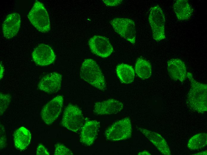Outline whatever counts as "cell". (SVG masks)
Segmentation results:
<instances>
[{
	"label": "cell",
	"mask_w": 207,
	"mask_h": 155,
	"mask_svg": "<svg viewBox=\"0 0 207 155\" xmlns=\"http://www.w3.org/2000/svg\"><path fill=\"white\" fill-rule=\"evenodd\" d=\"M61 75L56 72L48 74L43 77L38 85L40 90L48 93L57 92L60 89L62 83Z\"/></svg>",
	"instance_id": "cell-11"
},
{
	"label": "cell",
	"mask_w": 207,
	"mask_h": 155,
	"mask_svg": "<svg viewBox=\"0 0 207 155\" xmlns=\"http://www.w3.org/2000/svg\"><path fill=\"white\" fill-rule=\"evenodd\" d=\"M105 4L108 6H114L120 4L122 2V0H103Z\"/></svg>",
	"instance_id": "cell-26"
},
{
	"label": "cell",
	"mask_w": 207,
	"mask_h": 155,
	"mask_svg": "<svg viewBox=\"0 0 207 155\" xmlns=\"http://www.w3.org/2000/svg\"><path fill=\"white\" fill-rule=\"evenodd\" d=\"M33 60L40 66L49 65L55 61L56 56L51 48L47 45L39 44L33 50L32 54Z\"/></svg>",
	"instance_id": "cell-10"
},
{
	"label": "cell",
	"mask_w": 207,
	"mask_h": 155,
	"mask_svg": "<svg viewBox=\"0 0 207 155\" xmlns=\"http://www.w3.org/2000/svg\"><path fill=\"white\" fill-rule=\"evenodd\" d=\"M36 154L37 155H49L50 154L46 148L42 144L38 145L36 150Z\"/></svg>",
	"instance_id": "cell-24"
},
{
	"label": "cell",
	"mask_w": 207,
	"mask_h": 155,
	"mask_svg": "<svg viewBox=\"0 0 207 155\" xmlns=\"http://www.w3.org/2000/svg\"><path fill=\"white\" fill-rule=\"evenodd\" d=\"M207 144V134L198 133L195 134L190 139L187 147L190 149L195 150L204 148Z\"/></svg>",
	"instance_id": "cell-21"
},
{
	"label": "cell",
	"mask_w": 207,
	"mask_h": 155,
	"mask_svg": "<svg viewBox=\"0 0 207 155\" xmlns=\"http://www.w3.org/2000/svg\"><path fill=\"white\" fill-rule=\"evenodd\" d=\"M123 103L120 101L110 99L95 103L93 112L96 114L107 115L117 114L122 110Z\"/></svg>",
	"instance_id": "cell-12"
},
{
	"label": "cell",
	"mask_w": 207,
	"mask_h": 155,
	"mask_svg": "<svg viewBox=\"0 0 207 155\" xmlns=\"http://www.w3.org/2000/svg\"><path fill=\"white\" fill-rule=\"evenodd\" d=\"M21 18L18 13H13L7 16L2 25V31L4 37L10 39L18 33L20 28Z\"/></svg>",
	"instance_id": "cell-14"
},
{
	"label": "cell",
	"mask_w": 207,
	"mask_h": 155,
	"mask_svg": "<svg viewBox=\"0 0 207 155\" xmlns=\"http://www.w3.org/2000/svg\"><path fill=\"white\" fill-rule=\"evenodd\" d=\"M139 155H150V153L146 151H143L141 152L140 153L138 154Z\"/></svg>",
	"instance_id": "cell-29"
},
{
	"label": "cell",
	"mask_w": 207,
	"mask_h": 155,
	"mask_svg": "<svg viewBox=\"0 0 207 155\" xmlns=\"http://www.w3.org/2000/svg\"><path fill=\"white\" fill-rule=\"evenodd\" d=\"M116 71L117 76L122 83L128 84L133 81L135 74L132 66L127 64H120L117 67Z\"/></svg>",
	"instance_id": "cell-19"
},
{
	"label": "cell",
	"mask_w": 207,
	"mask_h": 155,
	"mask_svg": "<svg viewBox=\"0 0 207 155\" xmlns=\"http://www.w3.org/2000/svg\"><path fill=\"white\" fill-rule=\"evenodd\" d=\"M4 69L3 67L1 64L0 68V79L2 78L4 74Z\"/></svg>",
	"instance_id": "cell-27"
},
{
	"label": "cell",
	"mask_w": 207,
	"mask_h": 155,
	"mask_svg": "<svg viewBox=\"0 0 207 155\" xmlns=\"http://www.w3.org/2000/svg\"><path fill=\"white\" fill-rule=\"evenodd\" d=\"M132 130L131 120L126 117L110 126L105 131V136L106 139L111 141L125 140L131 137Z\"/></svg>",
	"instance_id": "cell-5"
},
{
	"label": "cell",
	"mask_w": 207,
	"mask_h": 155,
	"mask_svg": "<svg viewBox=\"0 0 207 155\" xmlns=\"http://www.w3.org/2000/svg\"><path fill=\"white\" fill-rule=\"evenodd\" d=\"M13 137L16 148L22 151L25 149L29 144L31 136L28 129L24 127H21L15 132Z\"/></svg>",
	"instance_id": "cell-18"
},
{
	"label": "cell",
	"mask_w": 207,
	"mask_h": 155,
	"mask_svg": "<svg viewBox=\"0 0 207 155\" xmlns=\"http://www.w3.org/2000/svg\"><path fill=\"white\" fill-rule=\"evenodd\" d=\"M6 137L5 130L3 126L0 125V148L2 149L4 147L6 143Z\"/></svg>",
	"instance_id": "cell-25"
},
{
	"label": "cell",
	"mask_w": 207,
	"mask_h": 155,
	"mask_svg": "<svg viewBox=\"0 0 207 155\" xmlns=\"http://www.w3.org/2000/svg\"><path fill=\"white\" fill-rule=\"evenodd\" d=\"M63 100L62 96L58 95L43 107L41 112V116L46 124H51L57 119L62 111Z\"/></svg>",
	"instance_id": "cell-8"
},
{
	"label": "cell",
	"mask_w": 207,
	"mask_h": 155,
	"mask_svg": "<svg viewBox=\"0 0 207 155\" xmlns=\"http://www.w3.org/2000/svg\"><path fill=\"white\" fill-rule=\"evenodd\" d=\"M81 78L97 89L104 91L106 88L104 77L100 67L94 60L85 59L80 68Z\"/></svg>",
	"instance_id": "cell-2"
},
{
	"label": "cell",
	"mask_w": 207,
	"mask_h": 155,
	"mask_svg": "<svg viewBox=\"0 0 207 155\" xmlns=\"http://www.w3.org/2000/svg\"><path fill=\"white\" fill-rule=\"evenodd\" d=\"M100 127L96 120L87 121L83 126L80 134V141L87 146L92 145L96 139Z\"/></svg>",
	"instance_id": "cell-13"
},
{
	"label": "cell",
	"mask_w": 207,
	"mask_h": 155,
	"mask_svg": "<svg viewBox=\"0 0 207 155\" xmlns=\"http://www.w3.org/2000/svg\"><path fill=\"white\" fill-rule=\"evenodd\" d=\"M148 21L151 27L153 39L159 41L165 38V18L161 8L158 5L150 9Z\"/></svg>",
	"instance_id": "cell-4"
},
{
	"label": "cell",
	"mask_w": 207,
	"mask_h": 155,
	"mask_svg": "<svg viewBox=\"0 0 207 155\" xmlns=\"http://www.w3.org/2000/svg\"><path fill=\"white\" fill-rule=\"evenodd\" d=\"M138 129L163 154L170 155L171 153L165 140L160 134L147 129L139 128Z\"/></svg>",
	"instance_id": "cell-16"
},
{
	"label": "cell",
	"mask_w": 207,
	"mask_h": 155,
	"mask_svg": "<svg viewBox=\"0 0 207 155\" xmlns=\"http://www.w3.org/2000/svg\"><path fill=\"white\" fill-rule=\"evenodd\" d=\"M191 83V88L188 94L187 102L191 108L198 112L207 111V85L199 82L193 78L190 72L187 73Z\"/></svg>",
	"instance_id": "cell-1"
},
{
	"label": "cell",
	"mask_w": 207,
	"mask_h": 155,
	"mask_svg": "<svg viewBox=\"0 0 207 155\" xmlns=\"http://www.w3.org/2000/svg\"><path fill=\"white\" fill-rule=\"evenodd\" d=\"M27 16L31 24L39 31L45 33L50 30L48 15L41 2L36 1Z\"/></svg>",
	"instance_id": "cell-3"
},
{
	"label": "cell",
	"mask_w": 207,
	"mask_h": 155,
	"mask_svg": "<svg viewBox=\"0 0 207 155\" xmlns=\"http://www.w3.org/2000/svg\"><path fill=\"white\" fill-rule=\"evenodd\" d=\"M194 155H207V151H203L195 154Z\"/></svg>",
	"instance_id": "cell-28"
},
{
	"label": "cell",
	"mask_w": 207,
	"mask_h": 155,
	"mask_svg": "<svg viewBox=\"0 0 207 155\" xmlns=\"http://www.w3.org/2000/svg\"><path fill=\"white\" fill-rule=\"evenodd\" d=\"M135 70L137 75L143 79H148L151 75V66L150 63L142 58H139L137 60Z\"/></svg>",
	"instance_id": "cell-20"
},
{
	"label": "cell",
	"mask_w": 207,
	"mask_h": 155,
	"mask_svg": "<svg viewBox=\"0 0 207 155\" xmlns=\"http://www.w3.org/2000/svg\"><path fill=\"white\" fill-rule=\"evenodd\" d=\"M55 155H73L71 151L63 144L57 143L55 145Z\"/></svg>",
	"instance_id": "cell-23"
},
{
	"label": "cell",
	"mask_w": 207,
	"mask_h": 155,
	"mask_svg": "<svg viewBox=\"0 0 207 155\" xmlns=\"http://www.w3.org/2000/svg\"><path fill=\"white\" fill-rule=\"evenodd\" d=\"M167 69L171 78L182 82L186 77V67L184 63L179 58H173L167 62Z\"/></svg>",
	"instance_id": "cell-15"
},
{
	"label": "cell",
	"mask_w": 207,
	"mask_h": 155,
	"mask_svg": "<svg viewBox=\"0 0 207 155\" xmlns=\"http://www.w3.org/2000/svg\"><path fill=\"white\" fill-rule=\"evenodd\" d=\"M173 8L177 18L180 21L189 19L193 13V9L186 0H176L173 4Z\"/></svg>",
	"instance_id": "cell-17"
},
{
	"label": "cell",
	"mask_w": 207,
	"mask_h": 155,
	"mask_svg": "<svg viewBox=\"0 0 207 155\" xmlns=\"http://www.w3.org/2000/svg\"><path fill=\"white\" fill-rule=\"evenodd\" d=\"M84 121L82 112L76 106L69 104L65 108L62 124L68 130L77 132L81 127Z\"/></svg>",
	"instance_id": "cell-6"
},
{
	"label": "cell",
	"mask_w": 207,
	"mask_h": 155,
	"mask_svg": "<svg viewBox=\"0 0 207 155\" xmlns=\"http://www.w3.org/2000/svg\"><path fill=\"white\" fill-rule=\"evenodd\" d=\"M88 45L92 53L102 58L108 57L113 50L108 40L102 36H93L90 39Z\"/></svg>",
	"instance_id": "cell-9"
},
{
	"label": "cell",
	"mask_w": 207,
	"mask_h": 155,
	"mask_svg": "<svg viewBox=\"0 0 207 155\" xmlns=\"http://www.w3.org/2000/svg\"><path fill=\"white\" fill-rule=\"evenodd\" d=\"M11 98L10 94L0 93V115L2 114L8 108L11 101Z\"/></svg>",
	"instance_id": "cell-22"
},
{
	"label": "cell",
	"mask_w": 207,
	"mask_h": 155,
	"mask_svg": "<svg viewBox=\"0 0 207 155\" xmlns=\"http://www.w3.org/2000/svg\"><path fill=\"white\" fill-rule=\"evenodd\" d=\"M115 31L132 44L135 42L136 31L134 22L128 18H116L110 21Z\"/></svg>",
	"instance_id": "cell-7"
}]
</instances>
